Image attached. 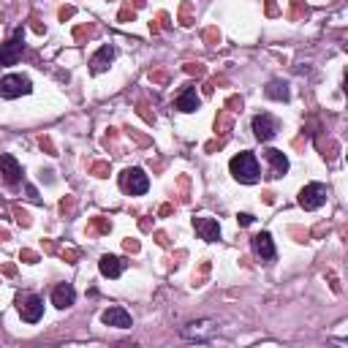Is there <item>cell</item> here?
<instances>
[{"mask_svg": "<svg viewBox=\"0 0 348 348\" xmlns=\"http://www.w3.org/2000/svg\"><path fill=\"white\" fill-rule=\"evenodd\" d=\"M253 250H256L264 261H272V258H275L278 250H275V242H272V234H270V232L256 234V237H253Z\"/></svg>", "mask_w": 348, "mask_h": 348, "instance_id": "2e32d148", "label": "cell"}, {"mask_svg": "<svg viewBox=\"0 0 348 348\" xmlns=\"http://www.w3.org/2000/svg\"><path fill=\"white\" fill-rule=\"evenodd\" d=\"M112 60H114V46H112V44H104V46L90 58V71L92 74H104Z\"/></svg>", "mask_w": 348, "mask_h": 348, "instance_id": "9a60e30c", "label": "cell"}, {"mask_svg": "<svg viewBox=\"0 0 348 348\" xmlns=\"http://www.w3.org/2000/svg\"><path fill=\"white\" fill-rule=\"evenodd\" d=\"M33 30H36V33H44V30H46V28H44V24H41L38 20H33Z\"/></svg>", "mask_w": 348, "mask_h": 348, "instance_id": "7bdbcfd3", "label": "cell"}, {"mask_svg": "<svg viewBox=\"0 0 348 348\" xmlns=\"http://www.w3.org/2000/svg\"><path fill=\"white\" fill-rule=\"evenodd\" d=\"M264 202H266V204H275V194H270V190H266V194H264Z\"/></svg>", "mask_w": 348, "mask_h": 348, "instance_id": "f6af8a7d", "label": "cell"}, {"mask_svg": "<svg viewBox=\"0 0 348 348\" xmlns=\"http://www.w3.org/2000/svg\"><path fill=\"white\" fill-rule=\"evenodd\" d=\"M237 223H240V226H250V223H253V215H250V212H240V215H237Z\"/></svg>", "mask_w": 348, "mask_h": 348, "instance_id": "8d00e7d4", "label": "cell"}, {"mask_svg": "<svg viewBox=\"0 0 348 348\" xmlns=\"http://www.w3.org/2000/svg\"><path fill=\"white\" fill-rule=\"evenodd\" d=\"M264 92H266V98H272V101H288V84H286L283 79H272Z\"/></svg>", "mask_w": 348, "mask_h": 348, "instance_id": "e0dca14e", "label": "cell"}, {"mask_svg": "<svg viewBox=\"0 0 348 348\" xmlns=\"http://www.w3.org/2000/svg\"><path fill=\"white\" fill-rule=\"evenodd\" d=\"M6 240H11V234H8V232H6V228H3V226H0V242H6Z\"/></svg>", "mask_w": 348, "mask_h": 348, "instance_id": "ee69618b", "label": "cell"}, {"mask_svg": "<svg viewBox=\"0 0 348 348\" xmlns=\"http://www.w3.org/2000/svg\"><path fill=\"white\" fill-rule=\"evenodd\" d=\"M0 180H3L6 188H16L22 182V166L14 155L3 152L0 155Z\"/></svg>", "mask_w": 348, "mask_h": 348, "instance_id": "8992f818", "label": "cell"}, {"mask_svg": "<svg viewBox=\"0 0 348 348\" xmlns=\"http://www.w3.org/2000/svg\"><path fill=\"white\" fill-rule=\"evenodd\" d=\"M122 248H126L128 253H139L142 245H139V240H130V237H128V240H122Z\"/></svg>", "mask_w": 348, "mask_h": 348, "instance_id": "1f68e13d", "label": "cell"}, {"mask_svg": "<svg viewBox=\"0 0 348 348\" xmlns=\"http://www.w3.org/2000/svg\"><path fill=\"white\" fill-rule=\"evenodd\" d=\"M134 16H136V11L130 8V6H122V8H120V16H117V20H120V22H134Z\"/></svg>", "mask_w": 348, "mask_h": 348, "instance_id": "4dcf8cb0", "label": "cell"}, {"mask_svg": "<svg viewBox=\"0 0 348 348\" xmlns=\"http://www.w3.org/2000/svg\"><path fill=\"white\" fill-rule=\"evenodd\" d=\"M33 90V82L22 74H8V76L0 79V98H20V96H28Z\"/></svg>", "mask_w": 348, "mask_h": 348, "instance_id": "277c9868", "label": "cell"}, {"mask_svg": "<svg viewBox=\"0 0 348 348\" xmlns=\"http://www.w3.org/2000/svg\"><path fill=\"white\" fill-rule=\"evenodd\" d=\"M150 82H169V74H166V71H152L150 74Z\"/></svg>", "mask_w": 348, "mask_h": 348, "instance_id": "d590c367", "label": "cell"}, {"mask_svg": "<svg viewBox=\"0 0 348 348\" xmlns=\"http://www.w3.org/2000/svg\"><path fill=\"white\" fill-rule=\"evenodd\" d=\"M76 302V288H74L71 283H58L54 286V291H52V304L58 310H66V308H71V304Z\"/></svg>", "mask_w": 348, "mask_h": 348, "instance_id": "7c38bea8", "label": "cell"}, {"mask_svg": "<svg viewBox=\"0 0 348 348\" xmlns=\"http://www.w3.org/2000/svg\"><path fill=\"white\" fill-rule=\"evenodd\" d=\"M63 258L68 261V264H76V261H79V250H74V248H68V250H63Z\"/></svg>", "mask_w": 348, "mask_h": 348, "instance_id": "e575fe53", "label": "cell"}, {"mask_svg": "<svg viewBox=\"0 0 348 348\" xmlns=\"http://www.w3.org/2000/svg\"><path fill=\"white\" fill-rule=\"evenodd\" d=\"M74 14H76V8H74V6H63V8L58 11V16H60V20H63V22H66V20H71Z\"/></svg>", "mask_w": 348, "mask_h": 348, "instance_id": "d6a6232c", "label": "cell"}, {"mask_svg": "<svg viewBox=\"0 0 348 348\" xmlns=\"http://www.w3.org/2000/svg\"><path fill=\"white\" fill-rule=\"evenodd\" d=\"M228 172H232V177L242 185H253V182H258V177H261L258 160L250 150H242L240 155H234V158L228 160Z\"/></svg>", "mask_w": 348, "mask_h": 348, "instance_id": "6da1fadb", "label": "cell"}, {"mask_svg": "<svg viewBox=\"0 0 348 348\" xmlns=\"http://www.w3.org/2000/svg\"><path fill=\"white\" fill-rule=\"evenodd\" d=\"M242 106H245L242 96H228V98H226V109L232 112V114H234V112H242Z\"/></svg>", "mask_w": 348, "mask_h": 348, "instance_id": "d4e9b609", "label": "cell"}, {"mask_svg": "<svg viewBox=\"0 0 348 348\" xmlns=\"http://www.w3.org/2000/svg\"><path fill=\"white\" fill-rule=\"evenodd\" d=\"M74 210H76V198H74V196H66L63 202H60V212H63V215H71Z\"/></svg>", "mask_w": 348, "mask_h": 348, "instance_id": "83f0119b", "label": "cell"}, {"mask_svg": "<svg viewBox=\"0 0 348 348\" xmlns=\"http://www.w3.org/2000/svg\"><path fill=\"white\" fill-rule=\"evenodd\" d=\"M139 114L144 117L147 122H155V114H152V112H147V106H144V104H139Z\"/></svg>", "mask_w": 348, "mask_h": 348, "instance_id": "74e56055", "label": "cell"}, {"mask_svg": "<svg viewBox=\"0 0 348 348\" xmlns=\"http://www.w3.org/2000/svg\"><path fill=\"white\" fill-rule=\"evenodd\" d=\"M128 261H122L120 256H112V253H104L101 261H98V270H101L104 278H120L122 270H126Z\"/></svg>", "mask_w": 348, "mask_h": 348, "instance_id": "5bb4252c", "label": "cell"}, {"mask_svg": "<svg viewBox=\"0 0 348 348\" xmlns=\"http://www.w3.org/2000/svg\"><path fill=\"white\" fill-rule=\"evenodd\" d=\"M14 218H16V223H20L22 228H30V226H33V220H30V212H28V210H22V207H14Z\"/></svg>", "mask_w": 348, "mask_h": 348, "instance_id": "44dd1931", "label": "cell"}, {"mask_svg": "<svg viewBox=\"0 0 348 348\" xmlns=\"http://www.w3.org/2000/svg\"><path fill=\"white\" fill-rule=\"evenodd\" d=\"M185 74H190V76H198V79H202L204 74H207V68H204V63H185Z\"/></svg>", "mask_w": 348, "mask_h": 348, "instance_id": "4316f807", "label": "cell"}, {"mask_svg": "<svg viewBox=\"0 0 348 348\" xmlns=\"http://www.w3.org/2000/svg\"><path fill=\"white\" fill-rule=\"evenodd\" d=\"M264 158H266V164H270V174H266L270 180H278L288 172V158H286L283 150H275V147H272V150L264 152Z\"/></svg>", "mask_w": 348, "mask_h": 348, "instance_id": "30bf717a", "label": "cell"}, {"mask_svg": "<svg viewBox=\"0 0 348 348\" xmlns=\"http://www.w3.org/2000/svg\"><path fill=\"white\" fill-rule=\"evenodd\" d=\"M266 14H270V16H275V14H278V6H275V0H266Z\"/></svg>", "mask_w": 348, "mask_h": 348, "instance_id": "60d3db41", "label": "cell"}, {"mask_svg": "<svg viewBox=\"0 0 348 348\" xmlns=\"http://www.w3.org/2000/svg\"><path fill=\"white\" fill-rule=\"evenodd\" d=\"M20 316H22V321H28V324H36V321H41V316H44V300L41 296H36V294H30V296H20Z\"/></svg>", "mask_w": 348, "mask_h": 348, "instance_id": "52a82bcc", "label": "cell"}, {"mask_svg": "<svg viewBox=\"0 0 348 348\" xmlns=\"http://www.w3.org/2000/svg\"><path fill=\"white\" fill-rule=\"evenodd\" d=\"M207 272H210V261H204V264H202V270L194 272V286H202V280L207 278Z\"/></svg>", "mask_w": 348, "mask_h": 348, "instance_id": "f546056e", "label": "cell"}, {"mask_svg": "<svg viewBox=\"0 0 348 348\" xmlns=\"http://www.w3.org/2000/svg\"><path fill=\"white\" fill-rule=\"evenodd\" d=\"M278 134V120L270 114H256L253 117V136H256L258 142H270L275 139Z\"/></svg>", "mask_w": 348, "mask_h": 348, "instance_id": "ba28073f", "label": "cell"}, {"mask_svg": "<svg viewBox=\"0 0 348 348\" xmlns=\"http://www.w3.org/2000/svg\"><path fill=\"white\" fill-rule=\"evenodd\" d=\"M120 188L126 190L128 196H142L147 194V188H150V177L144 174V169H139V166H130L120 174Z\"/></svg>", "mask_w": 348, "mask_h": 348, "instance_id": "7a4b0ae2", "label": "cell"}, {"mask_svg": "<svg viewBox=\"0 0 348 348\" xmlns=\"http://www.w3.org/2000/svg\"><path fill=\"white\" fill-rule=\"evenodd\" d=\"M24 188H28V196L33 198V202H41V196H38V190L33 188V185H24Z\"/></svg>", "mask_w": 348, "mask_h": 348, "instance_id": "ab89813d", "label": "cell"}, {"mask_svg": "<svg viewBox=\"0 0 348 348\" xmlns=\"http://www.w3.org/2000/svg\"><path fill=\"white\" fill-rule=\"evenodd\" d=\"M326 196H329L326 185H321V182H308V185H304V188L300 190V207L308 210V212H313V210H318V207H324V204H326Z\"/></svg>", "mask_w": 348, "mask_h": 348, "instance_id": "3957f363", "label": "cell"}, {"mask_svg": "<svg viewBox=\"0 0 348 348\" xmlns=\"http://www.w3.org/2000/svg\"><path fill=\"white\" fill-rule=\"evenodd\" d=\"M302 16H308V6L302 3V0H291V11H288V20H302Z\"/></svg>", "mask_w": 348, "mask_h": 348, "instance_id": "ffe728a7", "label": "cell"}, {"mask_svg": "<svg viewBox=\"0 0 348 348\" xmlns=\"http://www.w3.org/2000/svg\"><path fill=\"white\" fill-rule=\"evenodd\" d=\"M174 106H177L180 112H185V114H190V112H196L198 106H202V98H198L196 87L185 84V87H182V92L177 96V101H174Z\"/></svg>", "mask_w": 348, "mask_h": 348, "instance_id": "4fadbf2b", "label": "cell"}, {"mask_svg": "<svg viewBox=\"0 0 348 348\" xmlns=\"http://www.w3.org/2000/svg\"><path fill=\"white\" fill-rule=\"evenodd\" d=\"M92 33H96V28H92V24H79V28L74 30V38H76V41H84V38H90Z\"/></svg>", "mask_w": 348, "mask_h": 348, "instance_id": "cb8c5ba5", "label": "cell"}, {"mask_svg": "<svg viewBox=\"0 0 348 348\" xmlns=\"http://www.w3.org/2000/svg\"><path fill=\"white\" fill-rule=\"evenodd\" d=\"M20 261H24V264H38V253L36 250H28V248H24V250H20Z\"/></svg>", "mask_w": 348, "mask_h": 348, "instance_id": "f1b7e54d", "label": "cell"}, {"mask_svg": "<svg viewBox=\"0 0 348 348\" xmlns=\"http://www.w3.org/2000/svg\"><path fill=\"white\" fill-rule=\"evenodd\" d=\"M204 41H207V46L220 44V30H218V28H207V30H204Z\"/></svg>", "mask_w": 348, "mask_h": 348, "instance_id": "484cf974", "label": "cell"}, {"mask_svg": "<svg viewBox=\"0 0 348 348\" xmlns=\"http://www.w3.org/2000/svg\"><path fill=\"white\" fill-rule=\"evenodd\" d=\"M87 232L90 234H109L112 232V220L104 218V215H96V218H90V223H87Z\"/></svg>", "mask_w": 348, "mask_h": 348, "instance_id": "ac0fdd59", "label": "cell"}, {"mask_svg": "<svg viewBox=\"0 0 348 348\" xmlns=\"http://www.w3.org/2000/svg\"><path fill=\"white\" fill-rule=\"evenodd\" d=\"M196 20H194V14H190V3H182V8H180V24L182 28H190Z\"/></svg>", "mask_w": 348, "mask_h": 348, "instance_id": "7402d4cb", "label": "cell"}, {"mask_svg": "<svg viewBox=\"0 0 348 348\" xmlns=\"http://www.w3.org/2000/svg\"><path fill=\"white\" fill-rule=\"evenodd\" d=\"M101 321L106 326H117V329H128L130 326V313L126 308H120V304H114V308H106L101 313Z\"/></svg>", "mask_w": 348, "mask_h": 348, "instance_id": "8fae6325", "label": "cell"}, {"mask_svg": "<svg viewBox=\"0 0 348 348\" xmlns=\"http://www.w3.org/2000/svg\"><path fill=\"white\" fill-rule=\"evenodd\" d=\"M22 46H24V28H16L14 36L0 46V66H16L20 63Z\"/></svg>", "mask_w": 348, "mask_h": 348, "instance_id": "5b68a950", "label": "cell"}, {"mask_svg": "<svg viewBox=\"0 0 348 348\" xmlns=\"http://www.w3.org/2000/svg\"><path fill=\"white\" fill-rule=\"evenodd\" d=\"M144 3H147V0H134V8H142Z\"/></svg>", "mask_w": 348, "mask_h": 348, "instance_id": "bcb514c9", "label": "cell"}, {"mask_svg": "<svg viewBox=\"0 0 348 348\" xmlns=\"http://www.w3.org/2000/svg\"><path fill=\"white\" fill-rule=\"evenodd\" d=\"M90 174H96V177H109V160H96V164H90Z\"/></svg>", "mask_w": 348, "mask_h": 348, "instance_id": "603a6c76", "label": "cell"}, {"mask_svg": "<svg viewBox=\"0 0 348 348\" xmlns=\"http://www.w3.org/2000/svg\"><path fill=\"white\" fill-rule=\"evenodd\" d=\"M232 126H234V120H232V112H228V109L218 112V117H215V134H223V136H228V130H232Z\"/></svg>", "mask_w": 348, "mask_h": 348, "instance_id": "d6986e66", "label": "cell"}, {"mask_svg": "<svg viewBox=\"0 0 348 348\" xmlns=\"http://www.w3.org/2000/svg\"><path fill=\"white\" fill-rule=\"evenodd\" d=\"M194 228L204 242H218L220 240V223L215 218H194Z\"/></svg>", "mask_w": 348, "mask_h": 348, "instance_id": "9c48e42d", "label": "cell"}, {"mask_svg": "<svg viewBox=\"0 0 348 348\" xmlns=\"http://www.w3.org/2000/svg\"><path fill=\"white\" fill-rule=\"evenodd\" d=\"M41 147H44V150H46L49 155H58V150H54V144H52V139H49V136H41Z\"/></svg>", "mask_w": 348, "mask_h": 348, "instance_id": "836d02e7", "label": "cell"}, {"mask_svg": "<svg viewBox=\"0 0 348 348\" xmlns=\"http://www.w3.org/2000/svg\"><path fill=\"white\" fill-rule=\"evenodd\" d=\"M155 240H158V245H164V248H169V237H166L164 232H155Z\"/></svg>", "mask_w": 348, "mask_h": 348, "instance_id": "f35d334b", "label": "cell"}, {"mask_svg": "<svg viewBox=\"0 0 348 348\" xmlns=\"http://www.w3.org/2000/svg\"><path fill=\"white\" fill-rule=\"evenodd\" d=\"M0 270H3L6 275H14V272H16V266H14V264H3V266H0Z\"/></svg>", "mask_w": 348, "mask_h": 348, "instance_id": "b9f144b4", "label": "cell"}]
</instances>
